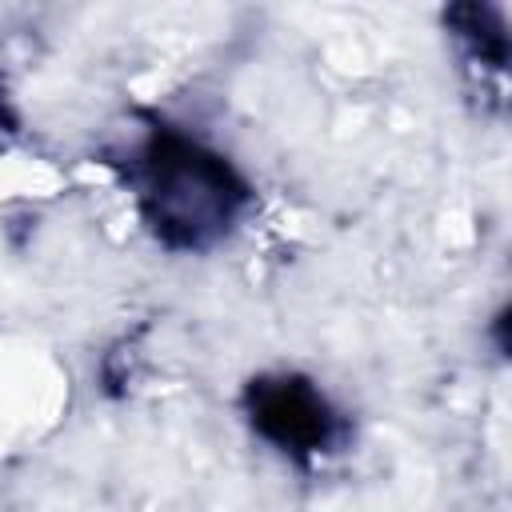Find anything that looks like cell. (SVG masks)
Returning a JSON list of instances; mask_svg holds the SVG:
<instances>
[{
    "mask_svg": "<svg viewBox=\"0 0 512 512\" xmlns=\"http://www.w3.org/2000/svg\"><path fill=\"white\" fill-rule=\"evenodd\" d=\"M248 408H252L256 432L280 444L284 452H324V444L336 432V416L328 400L296 376L252 384Z\"/></svg>",
    "mask_w": 512,
    "mask_h": 512,
    "instance_id": "obj_2",
    "label": "cell"
},
{
    "mask_svg": "<svg viewBox=\"0 0 512 512\" xmlns=\"http://www.w3.org/2000/svg\"><path fill=\"white\" fill-rule=\"evenodd\" d=\"M136 184L140 212L156 240H164L168 248L216 244L252 200L248 184L220 152L172 128H152V136L144 140Z\"/></svg>",
    "mask_w": 512,
    "mask_h": 512,
    "instance_id": "obj_1",
    "label": "cell"
}]
</instances>
